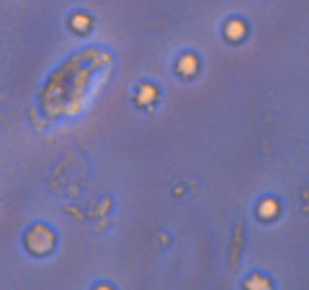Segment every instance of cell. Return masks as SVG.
<instances>
[{
    "instance_id": "1",
    "label": "cell",
    "mask_w": 309,
    "mask_h": 290,
    "mask_svg": "<svg viewBox=\"0 0 309 290\" xmlns=\"http://www.w3.org/2000/svg\"><path fill=\"white\" fill-rule=\"evenodd\" d=\"M52 244H54V234L48 230L47 226H35V228L27 234L29 250L37 251V253L48 251L52 248Z\"/></svg>"
},
{
    "instance_id": "2",
    "label": "cell",
    "mask_w": 309,
    "mask_h": 290,
    "mask_svg": "<svg viewBox=\"0 0 309 290\" xmlns=\"http://www.w3.org/2000/svg\"><path fill=\"white\" fill-rule=\"evenodd\" d=\"M97 290H112V288H110V286H99Z\"/></svg>"
}]
</instances>
